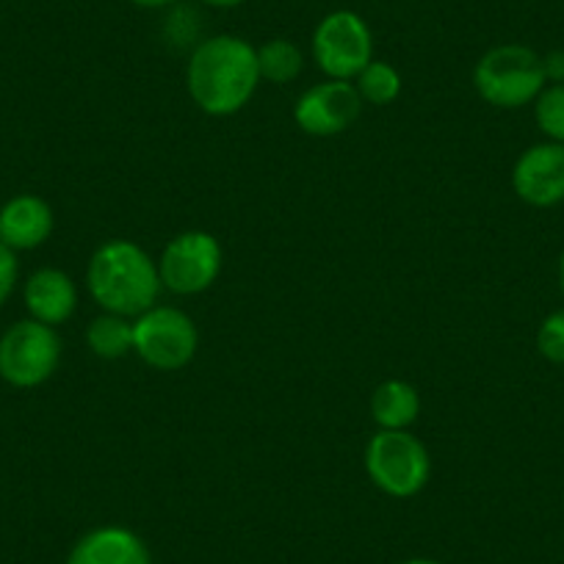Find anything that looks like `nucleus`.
<instances>
[{
  "instance_id": "nucleus-11",
  "label": "nucleus",
  "mask_w": 564,
  "mask_h": 564,
  "mask_svg": "<svg viewBox=\"0 0 564 564\" xmlns=\"http://www.w3.org/2000/svg\"><path fill=\"white\" fill-rule=\"evenodd\" d=\"M67 564H153V556L144 540L130 529L100 525L75 542Z\"/></svg>"
},
{
  "instance_id": "nucleus-25",
  "label": "nucleus",
  "mask_w": 564,
  "mask_h": 564,
  "mask_svg": "<svg viewBox=\"0 0 564 564\" xmlns=\"http://www.w3.org/2000/svg\"><path fill=\"white\" fill-rule=\"evenodd\" d=\"M404 564H441V562H432V558H410V562Z\"/></svg>"
},
{
  "instance_id": "nucleus-23",
  "label": "nucleus",
  "mask_w": 564,
  "mask_h": 564,
  "mask_svg": "<svg viewBox=\"0 0 564 564\" xmlns=\"http://www.w3.org/2000/svg\"><path fill=\"white\" fill-rule=\"evenodd\" d=\"M203 3H208V7H216V9H236L241 7V3H247V0H203Z\"/></svg>"
},
{
  "instance_id": "nucleus-20",
  "label": "nucleus",
  "mask_w": 564,
  "mask_h": 564,
  "mask_svg": "<svg viewBox=\"0 0 564 564\" xmlns=\"http://www.w3.org/2000/svg\"><path fill=\"white\" fill-rule=\"evenodd\" d=\"M18 254H14V249H9L7 243L0 241V307L7 305V300L12 296L14 285H18Z\"/></svg>"
},
{
  "instance_id": "nucleus-22",
  "label": "nucleus",
  "mask_w": 564,
  "mask_h": 564,
  "mask_svg": "<svg viewBox=\"0 0 564 564\" xmlns=\"http://www.w3.org/2000/svg\"><path fill=\"white\" fill-rule=\"evenodd\" d=\"M130 3H135V7L141 9H164V7H172L175 0H130Z\"/></svg>"
},
{
  "instance_id": "nucleus-8",
  "label": "nucleus",
  "mask_w": 564,
  "mask_h": 564,
  "mask_svg": "<svg viewBox=\"0 0 564 564\" xmlns=\"http://www.w3.org/2000/svg\"><path fill=\"white\" fill-rule=\"evenodd\" d=\"M221 271V243L205 230H186L172 238L159 258L161 285L177 296L208 291Z\"/></svg>"
},
{
  "instance_id": "nucleus-9",
  "label": "nucleus",
  "mask_w": 564,
  "mask_h": 564,
  "mask_svg": "<svg viewBox=\"0 0 564 564\" xmlns=\"http://www.w3.org/2000/svg\"><path fill=\"white\" fill-rule=\"evenodd\" d=\"M362 97L351 80H324L296 100L294 119L311 135H338L357 122Z\"/></svg>"
},
{
  "instance_id": "nucleus-17",
  "label": "nucleus",
  "mask_w": 564,
  "mask_h": 564,
  "mask_svg": "<svg viewBox=\"0 0 564 564\" xmlns=\"http://www.w3.org/2000/svg\"><path fill=\"white\" fill-rule=\"evenodd\" d=\"M355 89L357 95L362 97V102H371V106H390V102L401 95V75L399 69L390 67L388 62H371L355 78Z\"/></svg>"
},
{
  "instance_id": "nucleus-12",
  "label": "nucleus",
  "mask_w": 564,
  "mask_h": 564,
  "mask_svg": "<svg viewBox=\"0 0 564 564\" xmlns=\"http://www.w3.org/2000/svg\"><path fill=\"white\" fill-rule=\"evenodd\" d=\"M51 232L53 210L36 194H18L0 208V241L14 252L42 247Z\"/></svg>"
},
{
  "instance_id": "nucleus-15",
  "label": "nucleus",
  "mask_w": 564,
  "mask_h": 564,
  "mask_svg": "<svg viewBox=\"0 0 564 564\" xmlns=\"http://www.w3.org/2000/svg\"><path fill=\"white\" fill-rule=\"evenodd\" d=\"M86 344H89L91 355L100 360H119L133 351V318L102 311L86 327Z\"/></svg>"
},
{
  "instance_id": "nucleus-4",
  "label": "nucleus",
  "mask_w": 564,
  "mask_h": 564,
  "mask_svg": "<svg viewBox=\"0 0 564 564\" xmlns=\"http://www.w3.org/2000/svg\"><path fill=\"white\" fill-rule=\"evenodd\" d=\"M366 474L384 496L412 498L430 481L432 459L406 430H379L366 446Z\"/></svg>"
},
{
  "instance_id": "nucleus-5",
  "label": "nucleus",
  "mask_w": 564,
  "mask_h": 564,
  "mask_svg": "<svg viewBox=\"0 0 564 564\" xmlns=\"http://www.w3.org/2000/svg\"><path fill=\"white\" fill-rule=\"evenodd\" d=\"M62 362V338L56 327L25 318L0 338V379L12 388H40Z\"/></svg>"
},
{
  "instance_id": "nucleus-13",
  "label": "nucleus",
  "mask_w": 564,
  "mask_h": 564,
  "mask_svg": "<svg viewBox=\"0 0 564 564\" xmlns=\"http://www.w3.org/2000/svg\"><path fill=\"white\" fill-rule=\"evenodd\" d=\"M25 307L34 322L58 327L67 322L78 307V289L73 276L62 269H40L25 282Z\"/></svg>"
},
{
  "instance_id": "nucleus-14",
  "label": "nucleus",
  "mask_w": 564,
  "mask_h": 564,
  "mask_svg": "<svg viewBox=\"0 0 564 564\" xmlns=\"http://www.w3.org/2000/svg\"><path fill=\"white\" fill-rule=\"evenodd\" d=\"M421 415V395L404 379H388L371 393V417L379 430H410Z\"/></svg>"
},
{
  "instance_id": "nucleus-16",
  "label": "nucleus",
  "mask_w": 564,
  "mask_h": 564,
  "mask_svg": "<svg viewBox=\"0 0 564 564\" xmlns=\"http://www.w3.org/2000/svg\"><path fill=\"white\" fill-rule=\"evenodd\" d=\"M305 56L302 47L291 40H269L258 47L260 80L269 84H291L302 75Z\"/></svg>"
},
{
  "instance_id": "nucleus-7",
  "label": "nucleus",
  "mask_w": 564,
  "mask_h": 564,
  "mask_svg": "<svg viewBox=\"0 0 564 564\" xmlns=\"http://www.w3.org/2000/svg\"><path fill=\"white\" fill-rule=\"evenodd\" d=\"M313 58L329 80H355L373 62V36L355 12L327 14L313 31Z\"/></svg>"
},
{
  "instance_id": "nucleus-19",
  "label": "nucleus",
  "mask_w": 564,
  "mask_h": 564,
  "mask_svg": "<svg viewBox=\"0 0 564 564\" xmlns=\"http://www.w3.org/2000/svg\"><path fill=\"white\" fill-rule=\"evenodd\" d=\"M536 349L545 360L564 366V311L551 313L536 329Z\"/></svg>"
},
{
  "instance_id": "nucleus-18",
  "label": "nucleus",
  "mask_w": 564,
  "mask_h": 564,
  "mask_svg": "<svg viewBox=\"0 0 564 564\" xmlns=\"http://www.w3.org/2000/svg\"><path fill=\"white\" fill-rule=\"evenodd\" d=\"M534 119L547 141L564 144V84H551L536 95Z\"/></svg>"
},
{
  "instance_id": "nucleus-1",
  "label": "nucleus",
  "mask_w": 564,
  "mask_h": 564,
  "mask_svg": "<svg viewBox=\"0 0 564 564\" xmlns=\"http://www.w3.org/2000/svg\"><path fill=\"white\" fill-rule=\"evenodd\" d=\"M260 84L258 47L221 34L199 42L186 67V89L194 106L210 117L238 113Z\"/></svg>"
},
{
  "instance_id": "nucleus-21",
  "label": "nucleus",
  "mask_w": 564,
  "mask_h": 564,
  "mask_svg": "<svg viewBox=\"0 0 564 564\" xmlns=\"http://www.w3.org/2000/svg\"><path fill=\"white\" fill-rule=\"evenodd\" d=\"M542 69H545V80L564 84V51H551L542 56Z\"/></svg>"
},
{
  "instance_id": "nucleus-6",
  "label": "nucleus",
  "mask_w": 564,
  "mask_h": 564,
  "mask_svg": "<svg viewBox=\"0 0 564 564\" xmlns=\"http://www.w3.org/2000/svg\"><path fill=\"white\" fill-rule=\"evenodd\" d=\"M197 346V324L177 307H150L133 318V351L155 371L186 368Z\"/></svg>"
},
{
  "instance_id": "nucleus-10",
  "label": "nucleus",
  "mask_w": 564,
  "mask_h": 564,
  "mask_svg": "<svg viewBox=\"0 0 564 564\" xmlns=\"http://www.w3.org/2000/svg\"><path fill=\"white\" fill-rule=\"evenodd\" d=\"M512 188L525 205L553 208L564 203V144L542 141L525 150L512 170Z\"/></svg>"
},
{
  "instance_id": "nucleus-2",
  "label": "nucleus",
  "mask_w": 564,
  "mask_h": 564,
  "mask_svg": "<svg viewBox=\"0 0 564 564\" xmlns=\"http://www.w3.org/2000/svg\"><path fill=\"white\" fill-rule=\"evenodd\" d=\"M86 289L106 313L135 318L155 307L164 285L159 276V263L139 243L113 238L91 254Z\"/></svg>"
},
{
  "instance_id": "nucleus-24",
  "label": "nucleus",
  "mask_w": 564,
  "mask_h": 564,
  "mask_svg": "<svg viewBox=\"0 0 564 564\" xmlns=\"http://www.w3.org/2000/svg\"><path fill=\"white\" fill-rule=\"evenodd\" d=\"M558 285H562V294H564V254L558 260Z\"/></svg>"
},
{
  "instance_id": "nucleus-3",
  "label": "nucleus",
  "mask_w": 564,
  "mask_h": 564,
  "mask_svg": "<svg viewBox=\"0 0 564 564\" xmlns=\"http://www.w3.org/2000/svg\"><path fill=\"white\" fill-rule=\"evenodd\" d=\"M542 56L525 45H498L479 58L474 86L496 108H520L536 100L545 89Z\"/></svg>"
}]
</instances>
